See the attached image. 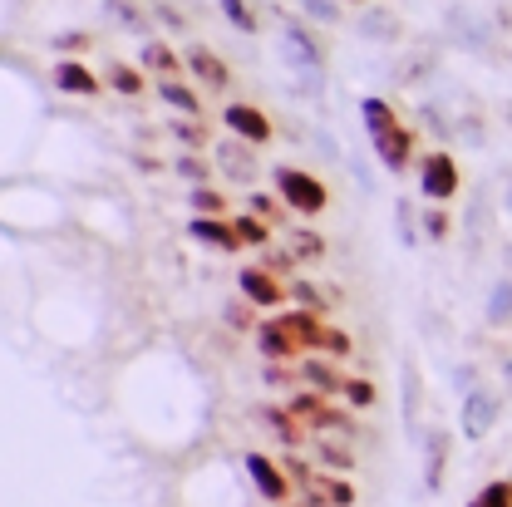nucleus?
Returning a JSON list of instances; mask_svg holds the SVG:
<instances>
[{"mask_svg":"<svg viewBox=\"0 0 512 507\" xmlns=\"http://www.w3.org/2000/svg\"><path fill=\"white\" fill-rule=\"evenodd\" d=\"M281 55L291 64V74L301 79V89L320 99L325 94V50H320V40L301 25V20H286L281 25Z\"/></svg>","mask_w":512,"mask_h":507,"instance_id":"nucleus-1","label":"nucleus"},{"mask_svg":"<svg viewBox=\"0 0 512 507\" xmlns=\"http://www.w3.org/2000/svg\"><path fill=\"white\" fill-rule=\"evenodd\" d=\"M271 188H276V197H281L296 217H320L325 202H330L325 183H320L311 168H296V163H276V168H271Z\"/></svg>","mask_w":512,"mask_h":507,"instance_id":"nucleus-2","label":"nucleus"},{"mask_svg":"<svg viewBox=\"0 0 512 507\" xmlns=\"http://www.w3.org/2000/svg\"><path fill=\"white\" fill-rule=\"evenodd\" d=\"M212 168L232 183V188H256V178H261V163H256V143H247V138H222L217 148H212Z\"/></svg>","mask_w":512,"mask_h":507,"instance_id":"nucleus-3","label":"nucleus"},{"mask_svg":"<svg viewBox=\"0 0 512 507\" xmlns=\"http://www.w3.org/2000/svg\"><path fill=\"white\" fill-rule=\"evenodd\" d=\"M458 192H463V173H458L453 153H448V148L424 153V158H419V197H424V202H448V197H458Z\"/></svg>","mask_w":512,"mask_h":507,"instance_id":"nucleus-4","label":"nucleus"},{"mask_svg":"<svg viewBox=\"0 0 512 507\" xmlns=\"http://www.w3.org/2000/svg\"><path fill=\"white\" fill-rule=\"evenodd\" d=\"M498 414H503V399L493 394V389H483V384H473L468 394H463V414H458V429H463V439H488L493 434V424H498Z\"/></svg>","mask_w":512,"mask_h":507,"instance_id":"nucleus-5","label":"nucleus"},{"mask_svg":"<svg viewBox=\"0 0 512 507\" xmlns=\"http://www.w3.org/2000/svg\"><path fill=\"white\" fill-rule=\"evenodd\" d=\"M242 463H247V478H252V488L271 507H281L286 498H291V478H286V468H281L276 458H266V453H242Z\"/></svg>","mask_w":512,"mask_h":507,"instance_id":"nucleus-6","label":"nucleus"},{"mask_svg":"<svg viewBox=\"0 0 512 507\" xmlns=\"http://www.w3.org/2000/svg\"><path fill=\"white\" fill-rule=\"evenodd\" d=\"M237 291L252 301L256 311H276V306L291 296V291H286V286L266 271V266H242V271H237Z\"/></svg>","mask_w":512,"mask_h":507,"instance_id":"nucleus-7","label":"nucleus"},{"mask_svg":"<svg viewBox=\"0 0 512 507\" xmlns=\"http://www.w3.org/2000/svg\"><path fill=\"white\" fill-rule=\"evenodd\" d=\"M50 79H55L60 94H79V99H94V94L104 89V79L79 60V55H60V60L50 64Z\"/></svg>","mask_w":512,"mask_h":507,"instance_id":"nucleus-8","label":"nucleus"},{"mask_svg":"<svg viewBox=\"0 0 512 507\" xmlns=\"http://www.w3.org/2000/svg\"><path fill=\"white\" fill-rule=\"evenodd\" d=\"M188 237L212 247V252H242V237H237V222L232 217H207V212H192L188 217Z\"/></svg>","mask_w":512,"mask_h":507,"instance_id":"nucleus-9","label":"nucleus"},{"mask_svg":"<svg viewBox=\"0 0 512 507\" xmlns=\"http://www.w3.org/2000/svg\"><path fill=\"white\" fill-rule=\"evenodd\" d=\"M222 124H227V133H237V138H247V143H271V119L256 109V104H222Z\"/></svg>","mask_w":512,"mask_h":507,"instance_id":"nucleus-10","label":"nucleus"},{"mask_svg":"<svg viewBox=\"0 0 512 507\" xmlns=\"http://www.w3.org/2000/svg\"><path fill=\"white\" fill-rule=\"evenodd\" d=\"M370 143H375V158L384 163V173H404V168L414 163V133L404 124L384 128L380 138H370Z\"/></svg>","mask_w":512,"mask_h":507,"instance_id":"nucleus-11","label":"nucleus"},{"mask_svg":"<svg viewBox=\"0 0 512 507\" xmlns=\"http://www.w3.org/2000/svg\"><path fill=\"white\" fill-rule=\"evenodd\" d=\"M448 35H453V45H463V50H488V45H493V25L478 20L468 5H453V10H448Z\"/></svg>","mask_w":512,"mask_h":507,"instance_id":"nucleus-12","label":"nucleus"},{"mask_svg":"<svg viewBox=\"0 0 512 507\" xmlns=\"http://www.w3.org/2000/svg\"><path fill=\"white\" fill-rule=\"evenodd\" d=\"M256 350H261V360H281V365L301 360V345L291 340V330H286V325H281L276 316L256 325Z\"/></svg>","mask_w":512,"mask_h":507,"instance_id":"nucleus-13","label":"nucleus"},{"mask_svg":"<svg viewBox=\"0 0 512 507\" xmlns=\"http://www.w3.org/2000/svg\"><path fill=\"white\" fill-rule=\"evenodd\" d=\"M183 60H188V74H192V79H202L207 89L227 94V84H232V69L217 60V55H212L207 45H188V55H183Z\"/></svg>","mask_w":512,"mask_h":507,"instance_id":"nucleus-14","label":"nucleus"},{"mask_svg":"<svg viewBox=\"0 0 512 507\" xmlns=\"http://www.w3.org/2000/svg\"><path fill=\"white\" fill-rule=\"evenodd\" d=\"M138 64L148 69V74H158V79H178V69H188V60L168 45V40H143V50H138Z\"/></svg>","mask_w":512,"mask_h":507,"instance_id":"nucleus-15","label":"nucleus"},{"mask_svg":"<svg viewBox=\"0 0 512 507\" xmlns=\"http://www.w3.org/2000/svg\"><path fill=\"white\" fill-rule=\"evenodd\" d=\"M256 419H261V424H266V429H271V434H276V439H281L286 448L306 444V434H311V424H306V419H296V414H291V404H286V409L266 404V409H261Z\"/></svg>","mask_w":512,"mask_h":507,"instance_id":"nucleus-16","label":"nucleus"},{"mask_svg":"<svg viewBox=\"0 0 512 507\" xmlns=\"http://www.w3.org/2000/svg\"><path fill=\"white\" fill-rule=\"evenodd\" d=\"M301 380L311 384V389H320V394H345V384H350L335 365H330V360H320L316 350H311V355H301Z\"/></svg>","mask_w":512,"mask_h":507,"instance_id":"nucleus-17","label":"nucleus"},{"mask_svg":"<svg viewBox=\"0 0 512 507\" xmlns=\"http://www.w3.org/2000/svg\"><path fill=\"white\" fill-rule=\"evenodd\" d=\"M483 320L493 330H512V276H498L488 286V301H483Z\"/></svg>","mask_w":512,"mask_h":507,"instance_id":"nucleus-18","label":"nucleus"},{"mask_svg":"<svg viewBox=\"0 0 512 507\" xmlns=\"http://www.w3.org/2000/svg\"><path fill=\"white\" fill-rule=\"evenodd\" d=\"M444 468H448V434L429 429V458H424V488L429 493H444Z\"/></svg>","mask_w":512,"mask_h":507,"instance_id":"nucleus-19","label":"nucleus"},{"mask_svg":"<svg viewBox=\"0 0 512 507\" xmlns=\"http://www.w3.org/2000/svg\"><path fill=\"white\" fill-rule=\"evenodd\" d=\"M158 99H163L173 114H188V119H197V114H202V99H197V89H188L183 79H158Z\"/></svg>","mask_w":512,"mask_h":507,"instance_id":"nucleus-20","label":"nucleus"},{"mask_svg":"<svg viewBox=\"0 0 512 507\" xmlns=\"http://www.w3.org/2000/svg\"><path fill=\"white\" fill-rule=\"evenodd\" d=\"M104 84H109L114 94H124V99H138V94L148 89L143 69H133V64H124V60H109V69H104Z\"/></svg>","mask_w":512,"mask_h":507,"instance_id":"nucleus-21","label":"nucleus"},{"mask_svg":"<svg viewBox=\"0 0 512 507\" xmlns=\"http://www.w3.org/2000/svg\"><path fill=\"white\" fill-rule=\"evenodd\" d=\"M104 15H109L119 30H128V35H143V30H148V10L133 5V0H104ZM143 40H148V35H143Z\"/></svg>","mask_w":512,"mask_h":507,"instance_id":"nucleus-22","label":"nucleus"},{"mask_svg":"<svg viewBox=\"0 0 512 507\" xmlns=\"http://www.w3.org/2000/svg\"><path fill=\"white\" fill-rule=\"evenodd\" d=\"M360 119H365V133H370V138H380L384 128L399 124V119H394V109L384 104L380 94H365V99H360Z\"/></svg>","mask_w":512,"mask_h":507,"instance_id":"nucleus-23","label":"nucleus"},{"mask_svg":"<svg viewBox=\"0 0 512 507\" xmlns=\"http://www.w3.org/2000/svg\"><path fill=\"white\" fill-rule=\"evenodd\" d=\"M355 30H360V40H384V45H394V40H399V20H394L389 10H370Z\"/></svg>","mask_w":512,"mask_h":507,"instance_id":"nucleus-24","label":"nucleus"},{"mask_svg":"<svg viewBox=\"0 0 512 507\" xmlns=\"http://www.w3.org/2000/svg\"><path fill=\"white\" fill-rule=\"evenodd\" d=\"M325 409H330V404H325V394H320V389H311V384H306L301 394H291V414H296V419H306L311 429L325 419Z\"/></svg>","mask_w":512,"mask_h":507,"instance_id":"nucleus-25","label":"nucleus"},{"mask_svg":"<svg viewBox=\"0 0 512 507\" xmlns=\"http://www.w3.org/2000/svg\"><path fill=\"white\" fill-rule=\"evenodd\" d=\"M232 222H237V237H242V247H266V242H271V222H266V217L242 212V217H232Z\"/></svg>","mask_w":512,"mask_h":507,"instance_id":"nucleus-26","label":"nucleus"},{"mask_svg":"<svg viewBox=\"0 0 512 507\" xmlns=\"http://www.w3.org/2000/svg\"><path fill=\"white\" fill-rule=\"evenodd\" d=\"M188 207L192 212H207V217H227V192H217V188H188Z\"/></svg>","mask_w":512,"mask_h":507,"instance_id":"nucleus-27","label":"nucleus"},{"mask_svg":"<svg viewBox=\"0 0 512 507\" xmlns=\"http://www.w3.org/2000/svg\"><path fill=\"white\" fill-rule=\"evenodd\" d=\"M217 5H222V15H227L232 30H242V35H256V30H261V25H256L252 0H217Z\"/></svg>","mask_w":512,"mask_h":507,"instance_id":"nucleus-28","label":"nucleus"},{"mask_svg":"<svg viewBox=\"0 0 512 507\" xmlns=\"http://www.w3.org/2000/svg\"><path fill=\"white\" fill-rule=\"evenodd\" d=\"M247 212H256V217H266V222H286V202L281 197H271V192H261V188H252L247 192Z\"/></svg>","mask_w":512,"mask_h":507,"instance_id":"nucleus-29","label":"nucleus"},{"mask_svg":"<svg viewBox=\"0 0 512 507\" xmlns=\"http://www.w3.org/2000/svg\"><path fill=\"white\" fill-rule=\"evenodd\" d=\"M311 488H316L330 507H355V498H360V493H355L350 483H340V478H311Z\"/></svg>","mask_w":512,"mask_h":507,"instance_id":"nucleus-30","label":"nucleus"},{"mask_svg":"<svg viewBox=\"0 0 512 507\" xmlns=\"http://www.w3.org/2000/svg\"><path fill=\"white\" fill-rule=\"evenodd\" d=\"M394 232L404 247H419V227H414V197H399L394 202Z\"/></svg>","mask_w":512,"mask_h":507,"instance_id":"nucleus-31","label":"nucleus"},{"mask_svg":"<svg viewBox=\"0 0 512 507\" xmlns=\"http://www.w3.org/2000/svg\"><path fill=\"white\" fill-rule=\"evenodd\" d=\"M316 453L325 468H340V473H350L355 468V448L350 444H330V439H316Z\"/></svg>","mask_w":512,"mask_h":507,"instance_id":"nucleus-32","label":"nucleus"},{"mask_svg":"<svg viewBox=\"0 0 512 507\" xmlns=\"http://www.w3.org/2000/svg\"><path fill=\"white\" fill-rule=\"evenodd\" d=\"M173 173H178V178H183V183H188V188H202V183H207V178H212V168H207V163H202V158H197V153H183V158H178V163H173Z\"/></svg>","mask_w":512,"mask_h":507,"instance_id":"nucleus-33","label":"nucleus"},{"mask_svg":"<svg viewBox=\"0 0 512 507\" xmlns=\"http://www.w3.org/2000/svg\"><path fill=\"white\" fill-rule=\"evenodd\" d=\"M448 232H453V217L444 212V202H434V207L424 212V237H429V242H448Z\"/></svg>","mask_w":512,"mask_h":507,"instance_id":"nucleus-34","label":"nucleus"},{"mask_svg":"<svg viewBox=\"0 0 512 507\" xmlns=\"http://www.w3.org/2000/svg\"><path fill=\"white\" fill-rule=\"evenodd\" d=\"M173 138H178V143H183L188 153H197V148H207V128L197 124V119H188V124L178 119V124H173Z\"/></svg>","mask_w":512,"mask_h":507,"instance_id":"nucleus-35","label":"nucleus"},{"mask_svg":"<svg viewBox=\"0 0 512 507\" xmlns=\"http://www.w3.org/2000/svg\"><path fill=\"white\" fill-rule=\"evenodd\" d=\"M153 15L163 20V30H173V35H188V15H183L178 5H168V0H153Z\"/></svg>","mask_w":512,"mask_h":507,"instance_id":"nucleus-36","label":"nucleus"},{"mask_svg":"<svg viewBox=\"0 0 512 507\" xmlns=\"http://www.w3.org/2000/svg\"><path fill=\"white\" fill-rule=\"evenodd\" d=\"M291 256H296V261H301V256H325V242H320L316 232L296 227V232H291Z\"/></svg>","mask_w":512,"mask_h":507,"instance_id":"nucleus-37","label":"nucleus"},{"mask_svg":"<svg viewBox=\"0 0 512 507\" xmlns=\"http://www.w3.org/2000/svg\"><path fill=\"white\" fill-rule=\"evenodd\" d=\"M311 20H320V25H335L340 20V0H296Z\"/></svg>","mask_w":512,"mask_h":507,"instance_id":"nucleus-38","label":"nucleus"},{"mask_svg":"<svg viewBox=\"0 0 512 507\" xmlns=\"http://www.w3.org/2000/svg\"><path fill=\"white\" fill-rule=\"evenodd\" d=\"M320 355H330V360H345V355H350V335L325 325V335H320Z\"/></svg>","mask_w":512,"mask_h":507,"instance_id":"nucleus-39","label":"nucleus"},{"mask_svg":"<svg viewBox=\"0 0 512 507\" xmlns=\"http://www.w3.org/2000/svg\"><path fill=\"white\" fill-rule=\"evenodd\" d=\"M291 301H301V311H320V306H330V301H320V291L311 281H296L291 286Z\"/></svg>","mask_w":512,"mask_h":507,"instance_id":"nucleus-40","label":"nucleus"},{"mask_svg":"<svg viewBox=\"0 0 512 507\" xmlns=\"http://www.w3.org/2000/svg\"><path fill=\"white\" fill-rule=\"evenodd\" d=\"M345 399H350L355 409H370V404H375V384H365V380H350V384H345Z\"/></svg>","mask_w":512,"mask_h":507,"instance_id":"nucleus-41","label":"nucleus"},{"mask_svg":"<svg viewBox=\"0 0 512 507\" xmlns=\"http://www.w3.org/2000/svg\"><path fill=\"white\" fill-rule=\"evenodd\" d=\"M261 380L271 384V389H286V384H291V380H301V375H291V370H286L281 360H266V370H261Z\"/></svg>","mask_w":512,"mask_h":507,"instance_id":"nucleus-42","label":"nucleus"},{"mask_svg":"<svg viewBox=\"0 0 512 507\" xmlns=\"http://www.w3.org/2000/svg\"><path fill=\"white\" fill-rule=\"evenodd\" d=\"M247 306H252V301H247V296H242V301H232V306H227V311H222V320H227V325H232V330H247V325H252V311H247Z\"/></svg>","mask_w":512,"mask_h":507,"instance_id":"nucleus-43","label":"nucleus"},{"mask_svg":"<svg viewBox=\"0 0 512 507\" xmlns=\"http://www.w3.org/2000/svg\"><path fill=\"white\" fill-rule=\"evenodd\" d=\"M458 133L468 138V148H483V138H488V133H483V119H478V114H468V119H458Z\"/></svg>","mask_w":512,"mask_h":507,"instance_id":"nucleus-44","label":"nucleus"},{"mask_svg":"<svg viewBox=\"0 0 512 507\" xmlns=\"http://www.w3.org/2000/svg\"><path fill=\"white\" fill-rule=\"evenodd\" d=\"M419 119L434 128V138H448V119L439 114V104H419Z\"/></svg>","mask_w":512,"mask_h":507,"instance_id":"nucleus-45","label":"nucleus"},{"mask_svg":"<svg viewBox=\"0 0 512 507\" xmlns=\"http://www.w3.org/2000/svg\"><path fill=\"white\" fill-rule=\"evenodd\" d=\"M55 50L60 55H79V50H89V35H79V30L74 35H55Z\"/></svg>","mask_w":512,"mask_h":507,"instance_id":"nucleus-46","label":"nucleus"},{"mask_svg":"<svg viewBox=\"0 0 512 507\" xmlns=\"http://www.w3.org/2000/svg\"><path fill=\"white\" fill-rule=\"evenodd\" d=\"M286 473H291V478H301L306 488H311V478H316V473H311V468H306L301 458H286Z\"/></svg>","mask_w":512,"mask_h":507,"instance_id":"nucleus-47","label":"nucleus"},{"mask_svg":"<svg viewBox=\"0 0 512 507\" xmlns=\"http://www.w3.org/2000/svg\"><path fill=\"white\" fill-rule=\"evenodd\" d=\"M316 148H320V153H325V158H340V148L330 143V133H316Z\"/></svg>","mask_w":512,"mask_h":507,"instance_id":"nucleus-48","label":"nucleus"},{"mask_svg":"<svg viewBox=\"0 0 512 507\" xmlns=\"http://www.w3.org/2000/svg\"><path fill=\"white\" fill-rule=\"evenodd\" d=\"M503 212H508V217H512V178H508V183H503Z\"/></svg>","mask_w":512,"mask_h":507,"instance_id":"nucleus-49","label":"nucleus"},{"mask_svg":"<svg viewBox=\"0 0 512 507\" xmlns=\"http://www.w3.org/2000/svg\"><path fill=\"white\" fill-rule=\"evenodd\" d=\"M340 5H365V0H340Z\"/></svg>","mask_w":512,"mask_h":507,"instance_id":"nucleus-50","label":"nucleus"},{"mask_svg":"<svg viewBox=\"0 0 512 507\" xmlns=\"http://www.w3.org/2000/svg\"><path fill=\"white\" fill-rule=\"evenodd\" d=\"M281 507H286V503H281Z\"/></svg>","mask_w":512,"mask_h":507,"instance_id":"nucleus-51","label":"nucleus"}]
</instances>
